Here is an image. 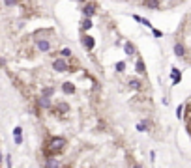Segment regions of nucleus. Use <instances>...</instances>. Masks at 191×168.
<instances>
[{"label":"nucleus","instance_id":"obj_1","mask_svg":"<svg viewBox=\"0 0 191 168\" xmlns=\"http://www.w3.org/2000/svg\"><path fill=\"white\" fill-rule=\"evenodd\" d=\"M38 49H39V51H43V53H47V51L51 49L49 41H38Z\"/></svg>","mask_w":191,"mask_h":168},{"label":"nucleus","instance_id":"obj_3","mask_svg":"<svg viewBox=\"0 0 191 168\" xmlns=\"http://www.w3.org/2000/svg\"><path fill=\"white\" fill-rule=\"evenodd\" d=\"M0 161H2V153H0Z\"/></svg>","mask_w":191,"mask_h":168},{"label":"nucleus","instance_id":"obj_2","mask_svg":"<svg viewBox=\"0 0 191 168\" xmlns=\"http://www.w3.org/2000/svg\"><path fill=\"white\" fill-rule=\"evenodd\" d=\"M15 2L17 0H6V6H15Z\"/></svg>","mask_w":191,"mask_h":168}]
</instances>
